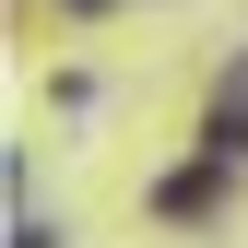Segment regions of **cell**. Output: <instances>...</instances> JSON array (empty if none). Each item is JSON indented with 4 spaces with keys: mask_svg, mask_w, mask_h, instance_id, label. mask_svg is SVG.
Segmentation results:
<instances>
[{
    "mask_svg": "<svg viewBox=\"0 0 248 248\" xmlns=\"http://www.w3.org/2000/svg\"><path fill=\"white\" fill-rule=\"evenodd\" d=\"M225 166H236V154H213V166L166 177V189H154V213H177V225H189V213H213V189H225Z\"/></svg>",
    "mask_w": 248,
    "mask_h": 248,
    "instance_id": "cell-1",
    "label": "cell"
}]
</instances>
